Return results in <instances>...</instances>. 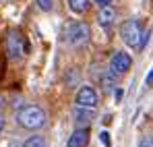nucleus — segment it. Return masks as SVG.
<instances>
[{"mask_svg": "<svg viewBox=\"0 0 153 147\" xmlns=\"http://www.w3.org/2000/svg\"><path fill=\"white\" fill-rule=\"evenodd\" d=\"M17 122L27 131H37L46 124V112L39 106H25L17 114Z\"/></svg>", "mask_w": 153, "mask_h": 147, "instance_id": "obj_1", "label": "nucleus"}, {"mask_svg": "<svg viewBox=\"0 0 153 147\" xmlns=\"http://www.w3.org/2000/svg\"><path fill=\"white\" fill-rule=\"evenodd\" d=\"M64 40H66L71 46H85V44H89V40H91V29H89V25L83 23V21L71 23L66 27V31H64Z\"/></svg>", "mask_w": 153, "mask_h": 147, "instance_id": "obj_2", "label": "nucleus"}, {"mask_svg": "<svg viewBox=\"0 0 153 147\" xmlns=\"http://www.w3.org/2000/svg\"><path fill=\"white\" fill-rule=\"evenodd\" d=\"M141 35H143V27H141L139 21H134V19L124 21L122 27H120V37H122V42L126 46H130V48H139Z\"/></svg>", "mask_w": 153, "mask_h": 147, "instance_id": "obj_3", "label": "nucleus"}, {"mask_svg": "<svg viewBox=\"0 0 153 147\" xmlns=\"http://www.w3.org/2000/svg\"><path fill=\"white\" fill-rule=\"evenodd\" d=\"M6 54L10 60H19L23 56V37L17 29H10L6 35Z\"/></svg>", "mask_w": 153, "mask_h": 147, "instance_id": "obj_4", "label": "nucleus"}, {"mask_svg": "<svg viewBox=\"0 0 153 147\" xmlns=\"http://www.w3.org/2000/svg\"><path fill=\"white\" fill-rule=\"evenodd\" d=\"M130 64H132L130 54H126V52H114L112 58H110V73L118 75V77L126 75L130 71Z\"/></svg>", "mask_w": 153, "mask_h": 147, "instance_id": "obj_5", "label": "nucleus"}, {"mask_svg": "<svg viewBox=\"0 0 153 147\" xmlns=\"http://www.w3.org/2000/svg\"><path fill=\"white\" fill-rule=\"evenodd\" d=\"M76 106H85V108H95L97 106V91L93 87H81L76 91V98H75Z\"/></svg>", "mask_w": 153, "mask_h": 147, "instance_id": "obj_6", "label": "nucleus"}, {"mask_svg": "<svg viewBox=\"0 0 153 147\" xmlns=\"http://www.w3.org/2000/svg\"><path fill=\"white\" fill-rule=\"evenodd\" d=\"M73 118H75V122L79 124V126H87V124L95 118V112H93V108L76 106L75 110H73Z\"/></svg>", "mask_w": 153, "mask_h": 147, "instance_id": "obj_7", "label": "nucleus"}, {"mask_svg": "<svg viewBox=\"0 0 153 147\" xmlns=\"http://www.w3.org/2000/svg\"><path fill=\"white\" fill-rule=\"evenodd\" d=\"M114 19H116V10H114V6H110V4H103L102 10H100V17H97L100 25H102L103 29H110V25L114 23Z\"/></svg>", "mask_w": 153, "mask_h": 147, "instance_id": "obj_8", "label": "nucleus"}, {"mask_svg": "<svg viewBox=\"0 0 153 147\" xmlns=\"http://www.w3.org/2000/svg\"><path fill=\"white\" fill-rule=\"evenodd\" d=\"M87 141H89V133H87V128H76L75 133L71 135V139H68V147H87Z\"/></svg>", "mask_w": 153, "mask_h": 147, "instance_id": "obj_9", "label": "nucleus"}, {"mask_svg": "<svg viewBox=\"0 0 153 147\" xmlns=\"http://www.w3.org/2000/svg\"><path fill=\"white\" fill-rule=\"evenodd\" d=\"M68 6L71 10L76 13V15H83L89 10V0H68Z\"/></svg>", "mask_w": 153, "mask_h": 147, "instance_id": "obj_10", "label": "nucleus"}, {"mask_svg": "<svg viewBox=\"0 0 153 147\" xmlns=\"http://www.w3.org/2000/svg\"><path fill=\"white\" fill-rule=\"evenodd\" d=\"M23 147H48V143H46V139H44V137L35 135V137H29L25 143H23Z\"/></svg>", "mask_w": 153, "mask_h": 147, "instance_id": "obj_11", "label": "nucleus"}, {"mask_svg": "<svg viewBox=\"0 0 153 147\" xmlns=\"http://www.w3.org/2000/svg\"><path fill=\"white\" fill-rule=\"evenodd\" d=\"M35 2H37L39 10H44V13H52L54 10V0H35Z\"/></svg>", "mask_w": 153, "mask_h": 147, "instance_id": "obj_12", "label": "nucleus"}, {"mask_svg": "<svg viewBox=\"0 0 153 147\" xmlns=\"http://www.w3.org/2000/svg\"><path fill=\"white\" fill-rule=\"evenodd\" d=\"M139 147H153V135H145V137H141Z\"/></svg>", "mask_w": 153, "mask_h": 147, "instance_id": "obj_13", "label": "nucleus"}, {"mask_svg": "<svg viewBox=\"0 0 153 147\" xmlns=\"http://www.w3.org/2000/svg\"><path fill=\"white\" fill-rule=\"evenodd\" d=\"M100 139H102V143L105 147L112 145V139H110V133H108V131H102V133H100Z\"/></svg>", "mask_w": 153, "mask_h": 147, "instance_id": "obj_14", "label": "nucleus"}, {"mask_svg": "<svg viewBox=\"0 0 153 147\" xmlns=\"http://www.w3.org/2000/svg\"><path fill=\"white\" fill-rule=\"evenodd\" d=\"M122 93H124V91H122V89L118 87V89L114 91V99H116V101H120V99H122Z\"/></svg>", "mask_w": 153, "mask_h": 147, "instance_id": "obj_15", "label": "nucleus"}, {"mask_svg": "<svg viewBox=\"0 0 153 147\" xmlns=\"http://www.w3.org/2000/svg\"><path fill=\"white\" fill-rule=\"evenodd\" d=\"M145 83H147V87H149V85H153V69H151V73L147 75V79H145Z\"/></svg>", "mask_w": 153, "mask_h": 147, "instance_id": "obj_16", "label": "nucleus"}, {"mask_svg": "<svg viewBox=\"0 0 153 147\" xmlns=\"http://www.w3.org/2000/svg\"><path fill=\"white\" fill-rule=\"evenodd\" d=\"M93 2H97V4H102V6H103V4H110L112 0H93Z\"/></svg>", "mask_w": 153, "mask_h": 147, "instance_id": "obj_17", "label": "nucleus"}, {"mask_svg": "<svg viewBox=\"0 0 153 147\" xmlns=\"http://www.w3.org/2000/svg\"><path fill=\"white\" fill-rule=\"evenodd\" d=\"M2 128H4V118L0 116V133H2Z\"/></svg>", "mask_w": 153, "mask_h": 147, "instance_id": "obj_18", "label": "nucleus"}, {"mask_svg": "<svg viewBox=\"0 0 153 147\" xmlns=\"http://www.w3.org/2000/svg\"><path fill=\"white\" fill-rule=\"evenodd\" d=\"M2 104H4V98H2V96H0V108H2Z\"/></svg>", "mask_w": 153, "mask_h": 147, "instance_id": "obj_19", "label": "nucleus"}]
</instances>
